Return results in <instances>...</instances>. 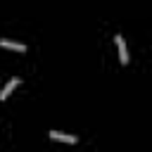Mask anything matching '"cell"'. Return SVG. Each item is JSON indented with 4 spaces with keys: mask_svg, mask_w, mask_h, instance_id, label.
I'll return each mask as SVG.
<instances>
[{
    "mask_svg": "<svg viewBox=\"0 0 152 152\" xmlns=\"http://www.w3.org/2000/svg\"><path fill=\"white\" fill-rule=\"evenodd\" d=\"M114 43H116V52H119V62L121 64H128V50H126V43H124V36H114Z\"/></svg>",
    "mask_w": 152,
    "mask_h": 152,
    "instance_id": "6da1fadb",
    "label": "cell"
},
{
    "mask_svg": "<svg viewBox=\"0 0 152 152\" xmlns=\"http://www.w3.org/2000/svg\"><path fill=\"white\" fill-rule=\"evenodd\" d=\"M48 135H50V140H55V142H66V145H74V142H76V135H66V133H57V131H50Z\"/></svg>",
    "mask_w": 152,
    "mask_h": 152,
    "instance_id": "7a4b0ae2",
    "label": "cell"
},
{
    "mask_svg": "<svg viewBox=\"0 0 152 152\" xmlns=\"http://www.w3.org/2000/svg\"><path fill=\"white\" fill-rule=\"evenodd\" d=\"M0 48L14 50V52H26V45L24 43H14V40H7V38H0Z\"/></svg>",
    "mask_w": 152,
    "mask_h": 152,
    "instance_id": "3957f363",
    "label": "cell"
},
{
    "mask_svg": "<svg viewBox=\"0 0 152 152\" xmlns=\"http://www.w3.org/2000/svg\"><path fill=\"white\" fill-rule=\"evenodd\" d=\"M19 83H21L19 78H12V81H10V83H7V86H5L2 90H0V102H2V100H7V97H10V93H12V90H14V88H17Z\"/></svg>",
    "mask_w": 152,
    "mask_h": 152,
    "instance_id": "277c9868",
    "label": "cell"
}]
</instances>
